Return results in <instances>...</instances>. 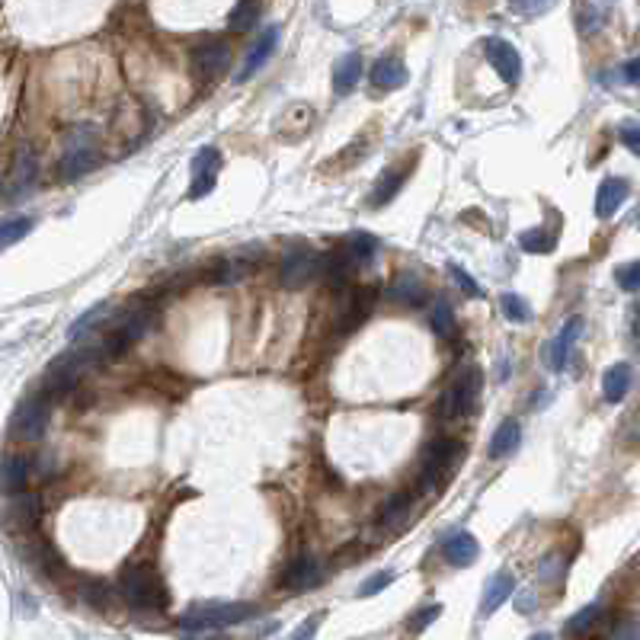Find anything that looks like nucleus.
I'll return each instance as SVG.
<instances>
[{
  "instance_id": "7c9ffc66",
  "label": "nucleus",
  "mask_w": 640,
  "mask_h": 640,
  "mask_svg": "<svg viewBox=\"0 0 640 640\" xmlns=\"http://www.w3.org/2000/svg\"><path fill=\"white\" fill-rule=\"evenodd\" d=\"M257 20H259V4H257V0H237V7L231 10V16H228L231 30H234V32L253 30V26H257Z\"/></svg>"
},
{
  "instance_id": "9b49d317",
  "label": "nucleus",
  "mask_w": 640,
  "mask_h": 640,
  "mask_svg": "<svg viewBox=\"0 0 640 640\" xmlns=\"http://www.w3.org/2000/svg\"><path fill=\"white\" fill-rule=\"evenodd\" d=\"M375 298H378V288L375 285H362V288H353L346 294V302H343V311H339V330H355L368 320V314L375 311Z\"/></svg>"
},
{
  "instance_id": "4c0bfd02",
  "label": "nucleus",
  "mask_w": 640,
  "mask_h": 640,
  "mask_svg": "<svg viewBox=\"0 0 640 640\" xmlns=\"http://www.w3.org/2000/svg\"><path fill=\"white\" fill-rule=\"evenodd\" d=\"M615 279H618V285L625 288V292H637L640 288V259H631V263L618 266Z\"/></svg>"
},
{
  "instance_id": "c9c22d12",
  "label": "nucleus",
  "mask_w": 640,
  "mask_h": 640,
  "mask_svg": "<svg viewBox=\"0 0 640 640\" xmlns=\"http://www.w3.org/2000/svg\"><path fill=\"white\" fill-rule=\"evenodd\" d=\"M77 592H81L83 602H90L93 609H106V605H110V589L100 580H83L81 586H77Z\"/></svg>"
},
{
  "instance_id": "09e8293b",
  "label": "nucleus",
  "mask_w": 640,
  "mask_h": 640,
  "mask_svg": "<svg viewBox=\"0 0 640 640\" xmlns=\"http://www.w3.org/2000/svg\"><path fill=\"white\" fill-rule=\"evenodd\" d=\"M529 640H551L548 634H535V637H529Z\"/></svg>"
},
{
  "instance_id": "e433bc0d",
  "label": "nucleus",
  "mask_w": 640,
  "mask_h": 640,
  "mask_svg": "<svg viewBox=\"0 0 640 640\" xmlns=\"http://www.w3.org/2000/svg\"><path fill=\"white\" fill-rule=\"evenodd\" d=\"M30 231H32V218H10L4 221V228H0V243H4V247H13V243L22 241Z\"/></svg>"
},
{
  "instance_id": "423d86ee",
  "label": "nucleus",
  "mask_w": 640,
  "mask_h": 640,
  "mask_svg": "<svg viewBox=\"0 0 640 640\" xmlns=\"http://www.w3.org/2000/svg\"><path fill=\"white\" fill-rule=\"evenodd\" d=\"M100 163V151H96V135L93 128H81L67 138L65 154H61V177L77 180Z\"/></svg>"
},
{
  "instance_id": "58836bf2",
  "label": "nucleus",
  "mask_w": 640,
  "mask_h": 640,
  "mask_svg": "<svg viewBox=\"0 0 640 640\" xmlns=\"http://www.w3.org/2000/svg\"><path fill=\"white\" fill-rule=\"evenodd\" d=\"M390 583H394V570H381V574L368 576V580L362 583V586H359V596H362V599L375 596V592H381V589H388Z\"/></svg>"
},
{
  "instance_id": "393cba45",
  "label": "nucleus",
  "mask_w": 640,
  "mask_h": 640,
  "mask_svg": "<svg viewBox=\"0 0 640 640\" xmlns=\"http://www.w3.org/2000/svg\"><path fill=\"white\" fill-rule=\"evenodd\" d=\"M519 439H522V429H519V423H515V420H503L500 426L494 429V435H490V449H487V455H490V458L513 455V452L519 449Z\"/></svg>"
},
{
  "instance_id": "de8ad7c7",
  "label": "nucleus",
  "mask_w": 640,
  "mask_h": 640,
  "mask_svg": "<svg viewBox=\"0 0 640 640\" xmlns=\"http://www.w3.org/2000/svg\"><path fill=\"white\" fill-rule=\"evenodd\" d=\"M625 77L631 83H640V58L637 61H627V65H625Z\"/></svg>"
},
{
  "instance_id": "b1692460",
  "label": "nucleus",
  "mask_w": 640,
  "mask_h": 640,
  "mask_svg": "<svg viewBox=\"0 0 640 640\" xmlns=\"http://www.w3.org/2000/svg\"><path fill=\"white\" fill-rule=\"evenodd\" d=\"M359 77H362V55L359 52L343 55V58L337 61V67H333V90H337L339 96H346L349 90L359 83Z\"/></svg>"
},
{
  "instance_id": "a19ab883",
  "label": "nucleus",
  "mask_w": 640,
  "mask_h": 640,
  "mask_svg": "<svg viewBox=\"0 0 640 640\" xmlns=\"http://www.w3.org/2000/svg\"><path fill=\"white\" fill-rule=\"evenodd\" d=\"M103 314H106V304H96V308H90L87 314H83L81 320H77V324L71 327V339H74V337H83V333H87L90 327H93Z\"/></svg>"
},
{
  "instance_id": "79ce46f5",
  "label": "nucleus",
  "mask_w": 640,
  "mask_h": 640,
  "mask_svg": "<svg viewBox=\"0 0 640 640\" xmlns=\"http://www.w3.org/2000/svg\"><path fill=\"white\" fill-rule=\"evenodd\" d=\"M609 640H640V625L634 618H621L618 625L611 627Z\"/></svg>"
},
{
  "instance_id": "9d476101",
  "label": "nucleus",
  "mask_w": 640,
  "mask_h": 640,
  "mask_svg": "<svg viewBox=\"0 0 640 640\" xmlns=\"http://www.w3.org/2000/svg\"><path fill=\"white\" fill-rule=\"evenodd\" d=\"M484 55H487V61L494 65V71L500 74L503 81L519 83V77H522V58H519V52H515L513 42H506V39H487Z\"/></svg>"
},
{
  "instance_id": "5701e85b",
  "label": "nucleus",
  "mask_w": 640,
  "mask_h": 640,
  "mask_svg": "<svg viewBox=\"0 0 640 640\" xmlns=\"http://www.w3.org/2000/svg\"><path fill=\"white\" fill-rule=\"evenodd\" d=\"M228 45L224 42H208L202 48H196V71L206 74V77H218L224 67H228Z\"/></svg>"
},
{
  "instance_id": "37998d69",
  "label": "nucleus",
  "mask_w": 640,
  "mask_h": 640,
  "mask_svg": "<svg viewBox=\"0 0 640 640\" xmlns=\"http://www.w3.org/2000/svg\"><path fill=\"white\" fill-rule=\"evenodd\" d=\"M449 273H452V279H455L458 285L464 288V294H471V298H478V294H480V285L471 279V276L464 273L461 266H458V263H449Z\"/></svg>"
},
{
  "instance_id": "f704fd0d",
  "label": "nucleus",
  "mask_w": 640,
  "mask_h": 640,
  "mask_svg": "<svg viewBox=\"0 0 640 640\" xmlns=\"http://www.w3.org/2000/svg\"><path fill=\"white\" fill-rule=\"evenodd\" d=\"M599 618H602V605L592 602V605H586V609H580V611L574 615V618L567 621V631H570V634H586L589 627L596 625Z\"/></svg>"
},
{
  "instance_id": "f8f14e48",
  "label": "nucleus",
  "mask_w": 640,
  "mask_h": 640,
  "mask_svg": "<svg viewBox=\"0 0 640 640\" xmlns=\"http://www.w3.org/2000/svg\"><path fill=\"white\" fill-rule=\"evenodd\" d=\"M580 317H570L567 324L557 330V337L551 339V349H548V368L551 372H564L570 365V355H574L576 339H580Z\"/></svg>"
},
{
  "instance_id": "72a5a7b5",
  "label": "nucleus",
  "mask_w": 640,
  "mask_h": 640,
  "mask_svg": "<svg viewBox=\"0 0 640 640\" xmlns=\"http://www.w3.org/2000/svg\"><path fill=\"white\" fill-rule=\"evenodd\" d=\"M221 167V154L215 151V147H206V151H199L196 154V161H192V180L199 177H215Z\"/></svg>"
},
{
  "instance_id": "bb28decb",
  "label": "nucleus",
  "mask_w": 640,
  "mask_h": 640,
  "mask_svg": "<svg viewBox=\"0 0 640 640\" xmlns=\"http://www.w3.org/2000/svg\"><path fill=\"white\" fill-rule=\"evenodd\" d=\"M410 509H413L410 494L390 496V500L381 506V513H378V525H381V529H400V525L410 519Z\"/></svg>"
},
{
  "instance_id": "6e6552de",
  "label": "nucleus",
  "mask_w": 640,
  "mask_h": 640,
  "mask_svg": "<svg viewBox=\"0 0 640 640\" xmlns=\"http://www.w3.org/2000/svg\"><path fill=\"white\" fill-rule=\"evenodd\" d=\"M327 269V259L317 257V253L311 250H294L288 253L285 259H282V285L292 288V292H298V288H304L308 282H314L317 276Z\"/></svg>"
},
{
  "instance_id": "0eeeda50",
  "label": "nucleus",
  "mask_w": 640,
  "mask_h": 640,
  "mask_svg": "<svg viewBox=\"0 0 640 640\" xmlns=\"http://www.w3.org/2000/svg\"><path fill=\"white\" fill-rule=\"evenodd\" d=\"M147 324H151V311H126V314L112 324V330L103 337L100 353L103 355H122L126 349H132L135 343H138L141 333L147 330Z\"/></svg>"
},
{
  "instance_id": "2eb2a0df",
  "label": "nucleus",
  "mask_w": 640,
  "mask_h": 640,
  "mask_svg": "<svg viewBox=\"0 0 640 640\" xmlns=\"http://www.w3.org/2000/svg\"><path fill=\"white\" fill-rule=\"evenodd\" d=\"M282 586L292 589V592H302V589H311L320 583V570H317V560L314 557H294L285 570H282Z\"/></svg>"
},
{
  "instance_id": "49530a36",
  "label": "nucleus",
  "mask_w": 640,
  "mask_h": 640,
  "mask_svg": "<svg viewBox=\"0 0 640 640\" xmlns=\"http://www.w3.org/2000/svg\"><path fill=\"white\" fill-rule=\"evenodd\" d=\"M320 618H324V615H311V618L292 634V640H311L317 634V627H320Z\"/></svg>"
},
{
  "instance_id": "c85d7f7f",
  "label": "nucleus",
  "mask_w": 640,
  "mask_h": 640,
  "mask_svg": "<svg viewBox=\"0 0 640 640\" xmlns=\"http://www.w3.org/2000/svg\"><path fill=\"white\" fill-rule=\"evenodd\" d=\"M429 327H433L435 339H452L458 333L455 311H452V304L445 302V298H439V302L433 304V311H429Z\"/></svg>"
},
{
  "instance_id": "f257e3e1",
  "label": "nucleus",
  "mask_w": 640,
  "mask_h": 640,
  "mask_svg": "<svg viewBox=\"0 0 640 640\" xmlns=\"http://www.w3.org/2000/svg\"><path fill=\"white\" fill-rule=\"evenodd\" d=\"M118 596L126 599L132 609H167L170 596L163 580L151 564H132L118 574Z\"/></svg>"
},
{
  "instance_id": "20e7f679",
  "label": "nucleus",
  "mask_w": 640,
  "mask_h": 640,
  "mask_svg": "<svg viewBox=\"0 0 640 640\" xmlns=\"http://www.w3.org/2000/svg\"><path fill=\"white\" fill-rule=\"evenodd\" d=\"M480 384H484V375H480L478 365H468L461 375L452 378V384L445 388L439 400V416L442 420H458V416H468L478 404Z\"/></svg>"
},
{
  "instance_id": "ea45409f",
  "label": "nucleus",
  "mask_w": 640,
  "mask_h": 640,
  "mask_svg": "<svg viewBox=\"0 0 640 640\" xmlns=\"http://www.w3.org/2000/svg\"><path fill=\"white\" fill-rule=\"evenodd\" d=\"M439 615H442V605H439V602H433V605H426V609L416 611V615H413L410 625H407V627H410V631L420 634V631H426V627L433 625V621L439 618Z\"/></svg>"
},
{
  "instance_id": "1a4fd4ad",
  "label": "nucleus",
  "mask_w": 640,
  "mask_h": 640,
  "mask_svg": "<svg viewBox=\"0 0 640 640\" xmlns=\"http://www.w3.org/2000/svg\"><path fill=\"white\" fill-rule=\"evenodd\" d=\"M45 423H48V398L45 394L26 398L13 413V435L32 442L45 433Z\"/></svg>"
},
{
  "instance_id": "c03bdc74",
  "label": "nucleus",
  "mask_w": 640,
  "mask_h": 640,
  "mask_svg": "<svg viewBox=\"0 0 640 640\" xmlns=\"http://www.w3.org/2000/svg\"><path fill=\"white\" fill-rule=\"evenodd\" d=\"M509 7L522 16H535V13H541V10L551 7V0H509Z\"/></svg>"
},
{
  "instance_id": "39448f33",
  "label": "nucleus",
  "mask_w": 640,
  "mask_h": 640,
  "mask_svg": "<svg viewBox=\"0 0 640 640\" xmlns=\"http://www.w3.org/2000/svg\"><path fill=\"white\" fill-rule=\"evenodd\" d=\"M458 458V439L452 435H439L426 445L423 452V468H420V490L423 494H433L435 487L442 484V478L452 471V464Z\"/></svg>"
},
{
  "instance_id": "473e14b6",
  "label": "nucleus",
  "mask_w": 640,
  "mask_h": 640,
  "mask_svg": "<svg viewBox=\"0 0 640 640\" xmlns=\"http://www.w3.org/2000/svg\"><path fill=\"white\" fill-rule=\"evenodd\" d=\"M20 522V529L22 531H32L36 529V522H39V496H32V494H22L20 496V503L13 506V513H10Z\"/></svg>"
},
{
  "instance_id": "4be33fe9",
  "label": "nucleus",
  "mask_w": 640,
  "mask_h": 640,
  "mask_svg": "<svg viewBox=\"0 0 640 640\" xmlns=\"http://www.w3.org/2000/svg\"><path fill=\"white\" fill-rule=\"evenodd\" d=\"M388 294H390V302L404 304V308H420L423 298H426V292H423V282L416 279L413 273H400L398 279L390 282Z\"/></svg>"
},
{
  "instance_id": "ddd939ff",
  "label": "nucleus",
  "mask_w": 640,
  "mask_h": 640,
  "mask_svg": "<svg viewBox=\"0 0 640 640\" xmlns=\"http://www.w3.org/2000/svg\"><path fill=\"white\" fill-rule=\"evenodd\" d=\"M480 554L478 538L471 531H452L445 541H442V557L449 560L452 567H471Z\"/></svg>"
},
{
  "instance_id": "aec40b11",
  "label": "nucleus",
  "mask_w": 640,
  "mask_h": 640,
  "mask_svg": "<svg viewBox=\"0 0 640 640\" xmlns=\"http://www.w3.org/2000/svg\"><path fill=\"white\" fill-rule=\"evenodd\" d=\"M410 170H413V161H407V163H400V167L381 173L378 183H375V189H372V196H368V202H372V206H384V202L394 199V196L400 192V186L407 183V173H410Z\"/></svg>"
},
{
  "instance_id": "f03ea898",
  "label": "nucleus",
  "mask_w": 640,
  "mask_h": 640,
  "mask_svg": "<svg viewBox=\"0 0 640 640\" xmlns=\"http://www.w3.org/2000/svg\"><path fill=\"white\" fill-rule=\"evenodd\" d=\"M103 353H87V349H77V353H65L48 365L45 372V398L48 400H61L67 398L77 384H81L83 372L93 365Z\"/></svg>"
},
{
  "instance_id": "6ab92c4d",
  "label": "nucleus",
  "mask_w": 640,
  "mask_h": 640,
  "mask_svg": "<svg viewBox=\"0 0 640 640\" xmlns=\"http://www.w3.org/2000/svg\"><path fill=\"white\" fill-rule=\"evenodd\" d=\"M36 173H39V161L30 147H26V151H20V154L13 157V173H10V186H7L10 199L20 196L22 189H30V186L36 183Z\"/></svg>"
},
{
  "instance_id": "7ed1b4c3",
  "label": "nucleus",
  "mask_w": 640,
  "mask_h": 640,
  "mask_svg": "<svg viewBox=\"0 0 640 640\" xmlns=\"http://www.w3.org/2000/svg\"><path fill=\"white\" fill-rule=\"evenodd\" d=\"M253 605L250 602H206V605H196L192 611H186L183 618H180V627L186 631H208V627H231V625H241L253 615Z\"/></svg>"
},
{
  "instance_id": "c756f323",
  "label": "nucleus",
  "mask_w": 640,
  "mask_h": 640,
  "mask_svg": "<svg viewBox=\"0 0 640 640\" xmlns=\"http://www.w3.org/2000/svg\"><path fill=\"white\" fill-rule=\"evenodd\" d=\"M519 247H522L525 253H541V257H545V253H551L554 247H557V237L548 228H531L519 234Z\"/></svg>"
},
{
  "instance_id": "412c9836",
  "label": "nucleus",
  "mask_w": 640,
  "mask_h": 640,
  "mask_svg": "<svg viewBox=\"0 0 640 640\" xmlns=\"http://www.w3.org/2000/svg\"><path fill=\"white\" fill-rule=\"evenodd\" d=\"M627 390H631V365L627 362H615L602 375V398L609 404H621Z\"/></svg>"
},
{
  "instance_id": "dca6fc26",
  "label": "nucleus",
  "mask_w": 640,
  "mask_h": 640,
  "mask_svg": "<svg viewBox=\"0 0 640 640\" xmlns=\"http://www.w3.org/2000/svg\"><path fill=\"white\" fill-rule=\"evenodd\" d=\"M625 199H627V180L605 177L596 192V215L599 218H611V215L625 206Z\"/></svg>"
},
{
  "instance_id": "cd10ccee",
  "label": "nucleus",
  "mask_w": 640,
  "mask_h": 640,
  "mask_svg": "<svg viewBox=\"0 0 640 640\" xmlns=\"http://www.w3.org/2000/svg\"><path fill=\"white\" fill-rule=\"evenodd\" d=\"M26 480H30V464H26V458L10 455L7 464H4V494L22 496L26 494Z\"/></svg>"
},
{
  "instance_id": "8fccbe9b",
  "label": "nucleus",
  "mask_w": 640,
  "mask_h": 640,
  "mask_svg": "<svg viewBox=\"0 0 640 640\" xmlns=\"http://www.w3.org/2000/svg\"><path fill=\"white\" fill-rule=\"evenodd\" d=\"M637 221H640V215H637Z\"/></svg>"
},
{
  "instance_id": "a211bd4d",
  "label": "nucleus",
  "mask_w": 640,
  "mask_h": 640,
  "mask_svg": "<svg viewBox=\"0 0 640 640\" xmlns=\"http://www.w3.org/2000/svg\"><path fill=\"white\" fill-rule=\"evenodd\" d=\"M515 592V576L513 574H496L494 580L484 586V599H480V615H494L500 605L509 602V596Z\"/></svg>"
},
{
  "instance_id": "4468645a",
  "label": "nucleus",
  "mask_w": 640,
  "mask_h": 640,
  "mask_svg": "<svg viewBox=\"0 0 640 640\" xmlns=\"http://www.w3.org/2000/svg\"><path fill=\"white\" fill-rule=\"evenodd\" d=\"M276 42H279V30L276 26H269L266 32H259V39H257V45H253L250 52H247V58H243V67L237 71V81H250L253 74L259 71V67L269 61V55L276 52Z\"/></svg>"
},
{
  "instance_id": "a878e982",
  "label": "nucleus",
  "mask_w": 640,
  "mask_h": 640,
  "mask_svg": "<svg viewBox=\"0 0 640 640\" xmlns=\"http://www.w3.org/2000/svg\"><path fill=\"white\" fill-rule=\"evenodd\" d=\"M378 250V241L372 234H365V231H359V234H349L346 241H343V247H339V257L346 259L349 266L355 263H368V259L375 257Z\"/></svg>"
},
{
  "instance_id": "2f4dec72",
  "label": "nucleus",
  "mask_w": 640,
  "mask_h": 640,
  "mask_svg": "<svg viewBox=\"0 0 640 640\" xmlns=\"http://www.w3.org/2000/svg\"><path fill=\"white\" fill-rule=\"evenodd\" d=\"M500 308H503V317H506L509 324H529L531 320V304L525 302L522 294L506 292L500 298Z\"/></svg>"
},
{
  "instance_id": "a18cd8bd",
  "label": "nucleus",
  "mask_w": 640,
  "mask_h": 640,
  "mask_svg": "<svg viewBox=\"0 0 640 640\" xmlns=\"http://www.w3.org/2000/svg\"><path fill=\"white\" fill-rule=\"evenodd\" d=\"M621 145H625L631 154L640 157V128L637 126H625V128H621Z\"/></svg>"
},
{
  "instance_id": "f3484780",
  "label": "nucleus",
  "mask_w": 640,
  "mask_h": 640,
  "mask_svg": "<svg viewBox=\"0 0 640 640\" xmlns=\"http://www.w3.org/2000/svg\"><path fill=\"white\" fill-rule=\"evenodd\" d=\"M372 83H375L378 90H398L407 83V67L404 61L398 58V55H384V58L375 61V67H372Z\"/></svg>"
}]
</instances>
